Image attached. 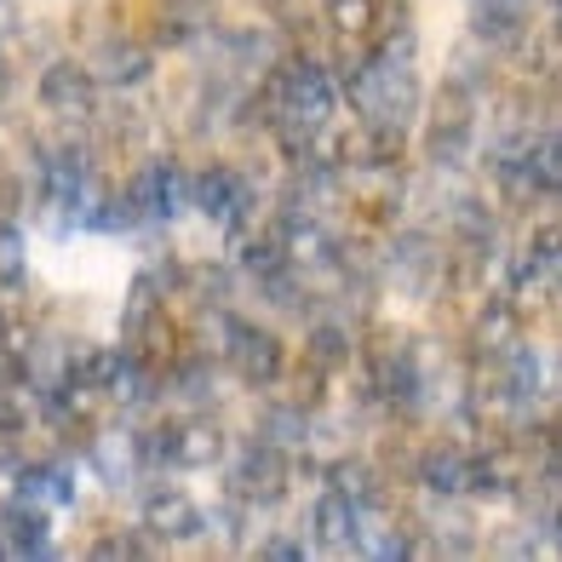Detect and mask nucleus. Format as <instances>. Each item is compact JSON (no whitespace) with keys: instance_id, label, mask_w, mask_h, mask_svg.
Instances as JSON below:
<instances>
[{"instance_id":"nucleus-22","label":"nucleus","mask_w":562,"mask_h":562,"mask_svg":"<svg viewBox=\"0 0 562 562\" xmlns=\"http://www.w3.org/2000/svg\"><path fill=\"white\" fill-rule=\"evenodd\" d=\"M18 35V7H12V0H0V46H7Z\"/></svg>"},{"instance_id":"nucleus-21","label":"nucleus","mask_w":562,"mask_h":562,"mask_svg":"<svg viewBox=\"0 0 562 562\" xmlns=\"http://www.w3.org/2000/svg\"><path fill=\"white\" fill-rule=\"evenodd\" d=\"M259 557H276V562H304V557H311V540H281V533H270V540H259Z\"/></svg>"},{"instance_id":"nucleus-19","label":"nucleus","mask_w":562,"mask_h":562,"mask_svg":"<svg viewBox=\"0 0 562 562\" xmlns=\"http://www.w3.org/2000/svg\"><path fill=\"white\" fill-rule=\"evenodd\" d=\"M442 505H430V517L425 528L437 533V546L442 551H476V528H471V505L465 494H437Z\"/></svg>"},{"instance_id":"nucleus-17","label":"nucleus","mask_w":562,"mask_h":562,"mask_svg":"<svg viewBox=\"0 0 562 562\" xmlns=\"http://www.w3.org/2000/svg\"><path fill=\"white\" fill-rule=\"evenodd\" d=\"M18 499H30L41 510H64L75 505V476L64 465H53V459H41V465H23L18 471Z\"/></svg>"},{"instance_id":"nucleus-14","label":"nucleus","mask_w":562,"mask_h":562,"mask_svg":"<svg viewBox=\"0 0 562 562\" xmlns=\"http://www.w3.org/2000/svg\"><path fill=\"white\" fill-rule=\"evenodd\" d=\"M311 551H334V557L356 551V505L334 488H327L311 510Z\"/></svg>"},{"instance_id":"nucleus-11","label":"nucleus","mask_w":562,"mask_h":562,"mask_svg":"<svg viewBox=\"0 0 562 562\" xmlns=\"http://www.w3.org/2000/svg\"><path fill=\"white\" fill-rule=\"evenodd\" d=\"M414 482L425 494H471V448L459 442H430L414 459Z\"/></svg>"},{"instance_id":"nucleus-9","label":"nucleus","mask_w":562,"mask_h":562,"mask_svg":"<svg viewBox=\"0 0 562 562\" xmlns=\"http://www.w3.org/2000/svg\"><path fill=\"white\" fill-rule=\"evenodd\" d=\"M87 69H92V81H98V87L133 92V87H144L149 75H156V53H149L144 41H133V35H104V41L92 46Z\"/></svg>"},{"instance_id":"nucleus-15","label":"nucleus","mask_w":562,"mask_h":562,"mask_svg":"<svg viewBox=\"0 0 562 562\" xmlns=\"http://www.w3.org/2000/svg\"><path fill=\"white\" fill-rule=\"evenodd\" d=\"M87 453H92V465L104 471L110 488H126V482H138V476H144L138 430H104V437H92V442H87Z\"/></svg>"},{"instance_id":"nucleus-1","label":"nucleus","mask_w":562,"mask_h":562,"mask_svg":"<svg viewBox=\"0 0 562 562\" xmlns=\"http://www.w3.org/2000/svg\"><path fill=\"white\" fill-rule=\"evenodd\" d=\"M482 98L465 92V87H453L442 81V92L430 98V126H425V156L437 172H453V167H465L476 156V144H482Z\"/></svg>"},{"instance_id":"nucleus-4","label":"nucleus","mask_w":562,"mask_h":562,"mask_svg":"<svg viewBox=\"0 0 562 562\" xmlns=\"http://www.w3.org/2000/svg\"><path fill=\"white\" fill-rule=\"evenodd\" d=\"M379 276L407 299H430L448 281V247L430 229H402V236L379 252Z\"/></svg>"},{"instance_id":"nucleus-18","label":"nucleus","mask_w":562,"mask_h":562,"mask_svg":"<svg viewBox=\"0 0 562 562\" xmlns=\"http://www.w3.org/2000/svg\"><path fill=\"white\" fill-rule=\"evenodd\" d=\"M161 396L184 402V407H207L218 396V373H213V356H184V362H172V373L161 379Z\"/></svg>"},{"instance_id":"nucleus-6","label":"nucleus","mask_w":562,"mask_h":562,"mask_svg":"<svg viewBox=\"0 0 562 562\" xmlns=\"http://www.w3.org/2000/svg\"><path fill=\"white\" fill-rule=\"evenodd\" d=\"M98 87L92 81V69L87 64H75V58H46L41 69V81H35V98H41V110L64 121V126H87L98 115Z\"/></svg>"},{"instance_id":"nucleus-16","label":"nucleus","mask_w":562,"mask_h":562,"mask_svg":"<svg viewBox=\"0 0 562 562\" xmlns=\"http://www.w3.org/2000/svg\"><path fill=\"white\" fill-rule=\"evenodd\" d=\"M350 356H356V334H350V322H334V316H322L311 334H304V368H316L322 379H334L339 368H350Z\"/></svg>"},{"instance_id":"nucleus-3","label":"nucleus","mask_w":562,"mask_h":562,"mask_svg":"<svg viewBox=\"0 0 562 562\" xmlns=\"http://www.w3.org/2000/svg\"><path fill=\"white\" fill-rule=\"evenodd\" d=\"M288 488H293V453H281V448H270L259 437L241 442L236 459L224 465V494L236 499L241 510L281 505V499H288Z\"/></svg>"},{"instance_id":"nucleus-20","label":"nucleus","mask_w":562,"mask_h":562,"mask_svg":"<svg viewBox=\"0 0 562 562\" xmlns=\"http://www.w3.org/2000/svg\"><path fill=\"white\" fill-rule=\"evenodd\" d=\"M30 281V247H23V229L12 218H0V293H12Z\"/></svg>"},{"instance_id":"nucleus-2","label":"nucleus","mask_w":562,"mask_h":562,"mask_svg":"<svg viewBox=\"0 0 562 562\" xmlns=\"http://www.w3.org/2000/svg\"><path fill=\"white\" fill-rule=\"evenodd\" d=\"M218 356L229 362V373L241 379V385H252V391H270V385H281V373H288V345H281L270 327H259V322H241V316H224L218 311Z\"/></svg>"},{"instance_id":"nucleus-8","label":"nucleus","mask_w":562,"mask_h":562,"mask_svg":"<svg viewBox=\"0 0 562 562\" xmlns=\"http://www.w3.org/2000/svg\"><path fill=\"white\" fill-rule=\"evenodd\" d=\"M144 528L156 533L161 546L201 540V533H207V510L178 488V482H156V488H144Z\"/></svg>"},{"instance_id":"nucleus-12","label":"nucleus","mask_w":562,"mask_h":562,"mask_svg":"<svg viewBox=\"0 0 562 562\" xmlns=\"http://www.w3.org/2000/svg\"><path fill=\"white\" fill-rule=\"evenodd\" d=\"M533 293L557 299V229L551 224L540 229V241H528L510 259V299H533Z\"/></svg>"},{"instance_id":"nucleus-7","label":"nucleus","mask_w":562,"mask_h":562,"mask_svg":"<svg viewBox=\"0 0 562 562\" xmlns=\"http://www.w3.org/2000/svg\"><path fill=\"white\" fill-rule=\"evenodd\" d=\"M133 201H138V218L144 224H172L178 213H190V172L178 167L172 156H156L133 172Z\"/></svg>"},{"instance_id":"nucleus-13","label":"nucleus","mask_w":562,"mask_h":562,"mask_svg":"<svg viewBox=\"0 0 562 562\" xmlns=\"http://www.w3.org/2000/svg\"><path fill=\"white\" fill-rule=\"evenodd\" d=\"M311 407H304L299 396H281V402H265L259 407V442L281 448V453H299V448H311Z\"/></svg>"},{"instance_id":"nucleus-10","label":"nucleus","mask_w":562,"mask_h":562,"mask_svg":"<svg viewBox=\"0 0 562 562\" xmlns=\"http://www.w3.org/2000/svg\"><path fill=\"white\" fill-rule=\"evenodd\" d=\"M0 557H53V510L30 499H0Z\"/></svg>"},{"instance_id":"nucleus-5","label":"nucleus","mask_w":562,"mask_h":562,"mask_svg":"<svg viewBox=\"0 0 562 562\" xmlns=\"http://www.w3.org/2000/svg\"><path fill=\"white\" fill-rule=\"evenodd\" d=\"M190 207L201 218H213L218 229H247L252 213H259V190H252V178L229 161H213L190 172Z\"/></svg>"}]
</instances>
